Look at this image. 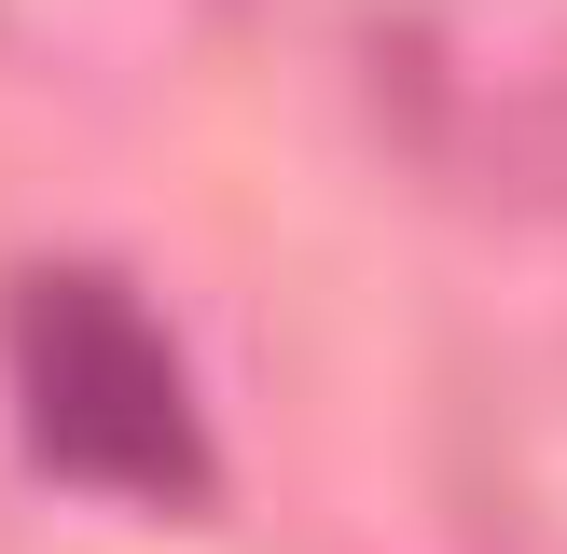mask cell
<instances>
[{"mask_svg": "<svg viewBox=\"0 0 567 554\" xmlns=\"http://www.w3.org/2000/svg\"><path fill=\"white\" fill-rule=\"evenodd\" d=\"M0 347H14V416L42 443V471L111 485V499H194L208 485L194 375L111 277H28Z\"/></svg>", "mask_w": 567, "mask_h": 554, "instance_id": "6da1fadb", "label": "cell"}]
</instances>
